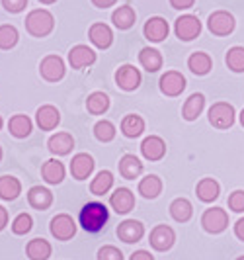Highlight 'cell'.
Here are the masks:
<instances>
[{"label": "cell", "instance_id": "obj_49", "mask_svg": "<svg viewBox=\"0 0 244 260\" xmlns=\"http://www.w3.org/2000/svg\"><path fill=\"white\" fill-rule=\"evenodd\" d=\"M39 2H43V4H53V2H57V0H39Z\"/></svg>", "mask_w": 244, "mask_h": 260}, {"label": "cell", "instance_id": "obj_7", "mask_svg": "<svg viewBox=\"0 0 244 260\" xmlns=\"http://www.w3.org/2000/svg\"><path fill=\"white\" fill-rule=\"evenodd\" d=\"M199 31H201V22L192 14H186V16L176 20V36L184 41L195 39L199 36Z\"/></svg>", "mask_w": 244, "mask_h": 260}, {"label": "cell", "instance_id": "obj_46", "mask_svg": "<svg viewBox=\"0 0 244 260\" xmlns=\"http://www.w3.org/2000/svg\"><path fill=\"white\" fill-rule=\"evenodd\" d=\"M234 235H236L240 241H244V217L242 219H238L236 225H234Z\"/></svg>", "mask_w": 244, "mask_h": 260}, {"label": "cell", "instance_id": "obj_16", "mask_svg": "<svg viewBox=\"0 0 244 260\" xmlns=\"http://www.w3.org/2000/svg\"><path fill=\"white\" fill-rule=\"evenodd\" d=\"M96 61V53L88 45H77L68 53V63L73 69H84Z\"/></svg>", "mask_w": 244, "mask_h": 260}, {"label": "cell", "instance_id": "obj_33", "mask_svg": "<svg viewBox=\"0 0 244 260\" xmlns=\"http://www.w3.org/2000/svg\"><path fill=\"white\" fill-rule=\"evenodd\" d=\"M139 61L141 65L149 71V73H156L160 67H162V57L156 49H151V47H145L141 53H139Z\"/></svg>", "mask_w": 244, "mask_h": 260}, {"label": "cell", "instance_id": "obj_53", "mask_svg": "<svg viewBox=\"0 0 244 260\" xmlns=\"http://www.w3.org/2000/svg\"><path fill=\"white\" fill-rule=\"evenodd\" d=\"M236 260H244V256H238V258H236Z\"/></svg>", "mask_w": 244, "mask_h": 260}, {"label": "cell", "instance_id": "obj_30", "mask_svg": "<svg viewBox=\"0 0 244 260\" xmlns=\"http://www.w3.org/2000/svg\"><path fill=\"white\" fill-rule=\"evenodd\" d=\"M160 192H162V182H160V178L154 176V174L145 176L141 182H139V194H141L143 198L153 200V198H156Z\"/></svg>", "mask_w": 244, "mask_h": 260}, {"label": "cell", "instance_id": "obj_14", "mask_svg": "<svg viewBox=\"0 0 244 260\" xmlns=\"http://www.w3.org/2000/svg\"><path fill=\"white\" fill-rule=\"evenodd\" d=\"M186 88V78L182 77L176 71H168L166 75H162L160 78V90L166 96H178Z\"/></svg>", "mask_w": 244, "mask_h": 260}, {"label": "cell", "instance_id": "obj_23", "mask_svg": "<svg viewBox=\"0 0 244 260\" xmlns=\"http://www.w3.org/2000/svg\"><path fill=\"white\" fill-rule=\"evenodd\" d=\"M88 36H90L92 43L96 47H100V49H108L112 45V41H114V34L106 24H94L90 27V31H88Z\"/></svg>", "mask_w": 244, "mask_h": 260}, {"label": "cell", "instance_id": "obj_26", "mask_svg": "<svg viewBox=\"0 0 244 260\" xmlns=\"http://www.w3.org/2000/svg\"><path fill=\"white\" fill-rule=\"evenodd\" d=\"M29 260H47L51 256V245L45 239H31L26 247Z\"/></svg>", "mask_w": 244, "mask_h": 260}, {"label": "cell", "instance_id": "obj_44", "mask_svg": "<svg viewBox=\"0 0 244 260\" xmlns=\"http://www.w3.org/2000/svg\"><path fill=\"white\" fill-rule=\"evenodd\" d=\"M193 2H195V0H170V4H172L174 8H178V10H186V8H192Z\"/></svg>", "mask_w": 244, "mask_h": 260}, {"label": "cell", "instance_id": "obj_50", "mask_svg": "<svg viewBox=\"0 0 244 260\" xmlns=\"http://www.w3.org/2000/svg\"><path fill=\"white\" fill-rule=\"evenodd\" d=\"M240 123H242V127H244V110L240 112Z\"/></svg>", "mask_w": 244, "mask_h": 260}, {"label": "cell", "instance_id": "obj_25", "mask_svg": "<svg viewBox=\"0 0 244 260\" xmlns=\"http://www.w3.org/2000/svg\"><path fill=\"white\" fill-rule=\"evenodd\" d=\"M119 172H121L123 178L135 180V178L143 172V162L135 155L121 156V160H119Z\"/></svg>", "mask_w": 244, "mask_h": 260}, {"label": "cell", "instance_id": "obj_21", "mask_svg": "<svg viewBox=\"0 0 244 260\" xmlns=\"http://www.w3.org/2000/svg\"><path fill=\"white\" fill-rule=\"evenodd\" d=\"M145 38L149 41H162L168 36V22L162 18H151L147 24H145Z\"/></svg>", "mask_w": 244, "mask_h": 260}, {"label": "cell", "instance_id": "obj_47", "mask_svg": "<svg viewBox=\"0 0 244 260\" xmlns=\"http://www.w3.org/2000/svg\"><path fill=\"white\" fill-rule=\"evenodd\" d=\"M6 225H8V211H6V208L0 206V231H2Z\"/></svg>", "mask_w": 244, "mask_h": 260}, {"label": "cell", "instance_id": "obj_42", "mask_svg": "<svg viewBox=\"0 0 244 260\" xmlns=\"http://www.w3.org/2000/svg\"><path fill=\"white\" fill-rule=\"evenodd\" d=\"M229 208L236 213H242L244 211V190H236L229 196Z\"/></svg>", "mask_w": 244, "mask_h": 260}, {"label": "cell", "instance_id": "obj_27", "mask_svg": "<svg viewBox=\"0 0 244 260\" xmlns=\"http://www.w3.org/2000/svg\"><path fill=\"white\" fill-rule=\"evenodd\" d=\"M195 192H197V198L201 200V202H215L219 198V192H221V188H219V184L213 180V178H203V180H199L197 182V188H195Z\"/></svg>", "mask_w": 244, "mask_h": 260}, {"label": "cell", "instance_id": "obj_4", "mask_svg": "<svg viewBox=\"0 0 244 260\" xmlns=\"http://www.w3.org/2000/svg\"><path fill=\"white\" fill-rule=\"evenodd\" d=\"M51 235L57 241H68L77 235V223L71 215L66 213H59L51 219Z\"/></svg>", "mask_w": 244, "mask_h": 260}, {"label": "cell", "instance_id": "obj_45", "mask_svg": "<svg viewBox=\"0 0 244 260\" xmlns=\"http://www.w3.org/2000/svg\"><path fill=\"white\" fill-rule=\"evenodd\" d=\"M131 260H154V256L147 250H137L131 254Z\"/></svg>", "mask_w": 244, "mask_h": 260}, {"label": "cell", "instance_id": "obj_18", "mask_svg": "<svg viewBox=\"0 0 244 260\" xmlns=\"http://www.w3.org/2000/svg\"><path fill=\"white\" fill-rule=\"evenodd\" d=\"M41 176L47 184H61L64 178V167L61 160L57 158H49L43 162L41 167Z\"/></svg>", "mask_w": 244, "mask_h": 260}, {"label": "cell", "instance_id": "obj_34", "mask_svg": "<svg viewBox=\"0 0 244 260\" xmlns=\"http://www.w3.org/2000/svg\"><path fill=\"white\" fill-rule=\"evenodd\" d=\"M211 57L207 55V53H193L192 57H190V61H188V67H190V71L195 73V75H207L209 71H211Z\"/></svg>", "mask_w": 244, "mask_h": 260}, {"label": "cell", "instance_id": "obj_38", "mask_svg": "<svg viewBox=\"0 0 244 260\" xmlns=\"http://www.w3.org/2000/svg\"><path fill=\"white\" fill-rule=\"evenodd\" d=\"M18 29L14 26H8V24H4V26H0V49H12L14 45L18 43Z\"/></svg>", "mask_w": 244, "mask_h": 260}, {"label": "cell", "instance_id": "obj_6", "mask_svg": "<svg viewBox=\"0 0 244 260\" xmlns=\"http://www.w3.org/2000/svg\"><path fill=\"white\" fill-rule=\"evenodd\" d=\"M39 73L47 82H57L64 77V61L59 55H47L39 65Z\"/></svg>", "mask_w": 244, "mask_h": 260}, {"label": "cell", "instance_id": "obj_31", "mask_svg": "<svg viewBox=\"0 0 244 260\" xmlns=\"http://www.w3.org/2000/svg\"><path fill=\"white\" fill-rule=\"evenodd\" d=\"M114 186V176L110 170H102L96 174V178L90 184V192L94 196H103L110 192V188Z\"/></svg>", "mask_w": 244, "mask_h": 260}, {"label": "cell", "instance_id": "obj_19", "mask_svg": "<svg viewBox=\"0 0 244 260\" xmlns=\"http://www.w3.org/2000/svg\"><path fill=\"white\" fill-rule=\"evenodd\" d=\"M47 147H49L53 155H68L71 149L75 147V139H73L71 133H55L49 137Z\"/></svg>", "mask_w": 244, "mask_h": 260}, {"label": "cell", "instance_id": "obj_35", "mask_svg": "<svg viewBox=\"0 0 244 260\" xmlns=\"http://www.w3.org/2000/svg\"><path fill=\"white\" fill-rule=\"evenodd\" d=\"M112 20L119 29H129L135 24V10L131 6H119L112 16Z\"/></svg>", "mask_w": 244, "mask_h": 260}, {"label": "cell", "instance_id": "obj_5", "mask_svg": "<svg viewBox=\"0 0 244 260\" xmlns=\"http://www.w3.org/2000/svg\"><path fill=\"white\" fill-rule=\"evenodd\" d=\"M201 225H203V229H205L207 233H221V231H225L227 225H229V215H227L225 209L211 208L203 213Z\"/></svg>", "mask_w": 244, "mask_h": 260}, {"label": "cell", "instance_id": "obj_32", "mask_svg": "<svg viewBox=\"0 0 244 260\" xmlns=\"http://www.w3.org/2000/svg\"><path fill=\"white\" fill-rule=\"evenodd\" d=\"M121 131L125 137H139L143 131H145V121L141 116H135V114H129L123 117L121 121Z\"/></svg>", "mask_w": 244, "mask_h": 260}, {"label": "cell", "instance_id": "obj_17", "mask_svg": "<svg viewBox=\"0 0 244 260\" xmlns=\"http://www.w3.org/2000/svg\"><path fill=\"white\" fill-rule=\"evenodd\" d=\"M141 153L147 160H160L166 153V143L160 137L151 135L141 143Z\"/></svg>", "mask_w": 244, "mask_h": 260}, {"label": "cell", "instance_id": "obj_20", "mask_svg": "<svg viewBox=\"0 0 244 260\" xmlns=\"http://www.w3.org/2000/svg\"><path fill=\"white\" fill-rule=\"evenodd\" d=\"M27 202H29L31 208L41 211V209H47L53 204V194L47 188H43V186H33L27 192Z\"/></svg>", "mask_w": 244, "mask_h": 260}, {"label": "cell", "instance_id": "obj_2", "mask_svg": "<svg viewBox=\"0 0 244 260\" xmlns=\"http://www.w3.org/2000/svg\"><path fill=\"white\" fill-rule=\"evenodd\" d=\"M55 27V18L49 10H31L26 18V29L33 38H45Z\"/></svg>", "mask_w": 244, "mask_h": 260}, {"label": "cell", "instance_id": "obj_51", "mask_svg": "<svg viewBox=\"0 0 244 260\" xmlns=\"http://www.w3.org/2000/svg\"><path fill=\"white\" fill-rule=\"evenodd\" d=\"M0 160H2V147H0Z\"/></svg>", "mask_w": 244, "mask_h": 260}, {"label": "cell", "instance_id": "obj_11", "mask_svg": "<svg viewBox=\"0 0 244 260\" xmlns=\"http://www.w3.org/2000/svg\"><path fill=\"white\" fill-rule=\"evenodd\" d=\"M36 121H38L39 129L51 131L59 125V121H61V114H59V110H57L55 106L45 104L38 110V114H36Z\"/></svg>", "mask_w": 244, "mask_h": 260}, {"label": "cell", "instance_id": "obj_52", "mask_svg": "<svg viewBox=\"0 0 244 260\" xmlns=\"http://www.w3.org/2000/svg\"><path fill=\"white\" fill-rule=\"evenodd\" d=\"M0 129H2V117H0Z\"/></svg>", "mask_w": 244, "mask_h": 260}, {"label": "cell", "instance_id": "obj_29", "mask_svg": "<svg viewBox=\"0 0 244 260\" xmlns=\"http://www.w3.org/2000/svg\"><path fill=\"white\" fill-rule=\"evenodd\" d=\"M192 213H193L192 204H190L186 198H178V200H174V202H172V206H170V215H172L178 223L190 221Z\"/></svg>", "mask_w": 244, "mask_h": 260}, {"label": "cell", "instance_id": "obj_22", "mask_svg": "<svg viewBox=\"0 0 244 260\" xmlns=\"http://www.w3.org/2000/svg\"><path fill=\"white\" fill-rule=\"evenodd\" d=\"M31 129H33V123L24 114H16L8 121V131L12 133L14 137H18V139H26L27 135L31 133Z\"/></svg>", "mask_w": 244, "mask_h": 260}, {"label": "cell", "instance_id": "obj_13", "mask_svg": "<svg viewBox=\"0 0 244 260\" xmlns=\"http://www.w3.org/2000/svg\"><path fill=\"white\" fill-rule=\"evenodd\" d=\"M143 235H145V227L141 221H135V219H127V221L119 223V227H117V237L129 245L141 241Z\"/></svg>", "mask_w": 244, "mask_h": 260}, {"label": "cell", "instance_id": "obj_37", "mask_svg": "<svg viewBox=\"0 0 244 260\" xmlns=\"http://www.w3.org/2000/svg\"><path fill=\"white\" fill-rule=\"evenodd\" d=\"M94 135H96L98 141L110 143V141L116 137V125H114L112 121H108V119H102V121H98V123L94 125Z\"/></svg>", "mask_w": 244, "mask_h": 260}, {"label": "cell", "instance_id": "obj_43", "mask_svg": "<svg viewBox=\"0 0 244 260\" xmlns=\"http://www.w3.org/2000/svg\"><path fill=\"white\" fill-rule=\"evenodd\" d=\"M2 6H4L8 12L18 14L27 6V0H2Z\"/></svg>", "mask_w": 244, "mask_h": 260}, {"label": "cell", "instance_id": "obj_12", "mask_svg": "<svg viewBox=\"0 0 244 260\" xmlns=\"http://www.w3.org/2000/svg\"><path fill=\"white\" fill-rule=\"evenodd\" d=\"M94 170V158L86 153H78L73 156L71 160V174L77 178V180H86Z\"/></svg>", "mask_w": 244, "mask_h": 260}, {"label": "cell", "instance_id": "obj_24", "mask_svg": "<svg viewBox=\"0 0 244 260\" xmlns=\"http://www.w3.org/2000/svg\"><path fill=\"white\" fill-rule=\"evenodd\" d=\"M20 194H22V184L16 176H10V174L0 176V198L2 200L12 202Z\"/></svg>", "mask_w": 244, "mask_h": 260}, {"label": "cell", "instance_id": "obj_36", "mask_svg": "<svg viewBox=\"0 0 244 260\" xmlns=\"http://www.w3.org/2000/svg\"><path fill=\"white\" fill-rule=\"evenodd\" d=\"M86 108H88L90 114L100 116V114H103L110 108V98L103 92H94V94L88 96V100H86Z\"/></svg>", "mask_w": 244, "mask_h": 260}, {"label": "cell", "instance_id": "obj_39", "mask_svg": "<svg viewBox=\"0 0 244 260\" xmlns=\"http://www.w3.org/2000/svg\"><path fill=\"white\" fill-rule=\"evenodd\" d=\"M227 65L234 73H244V47H232L227 53Z\"/></svg>", "mask_w": 244, "mask_h": 260}, {"label": "cell", "instance_id": "obj_48", "mask_svg": "<svg viewBox=\"0 0 244 260\" xmlns=\"http://www.w3.org/2000/svg\"><path fill=\"white\" fill-rule=\"evenodd\" d=\"M98 8H110V6H114L117 0H92Z\"/></svg>", "mask_w": 244, "mask_h": 260}, {"label": "cell", "instance_id": "obj_1", "mask_svg": "<svg viewBox=\"0 0 244 260\" xmlns=\"http://www.w3.org/2000/svg\"><path fill=\"white\" fill-rule=\"evenodd\" d=\"M108 217H110L108 208H106L103 204H100V202H90V204L82 206L80 215H78L82 229L88 231V233H98V231H102L103 225L108 223Z\"/></svg>", "mask_w": 244, "mask_h": 260}, {"label": "cell", "instance_id": "obj_15", "mask_svg": "<svg viewBox=\"0 0 244 260\" xmlns=\"http://www.w3.org/2000/svg\"><path fill=\"white\" fill-rule=\"evenodd\" d=\"M110 204H112V208L116 209L117 213L123 215V213H129L131 209L135 208V196L127 188H117L116 192L112 194V198H110Z\"/></svg>", "mask_w": 244, "mask_h": 260}, {"label": "cell", "instance_id": "obj_40", "mask_svg": "<svg viewBox=\"0 0 244 260\" xmlns=\"http://www.w3.org/2000/svg\"><path fill=\"white\" fill-rule=\"evenodd\" d=\"M31 227H33V219H31V215H29V213H20V215L12 221L14 235L29 233V231H31Z\"/></svg>", "mask_w": 244, "mask_h": 260}, {"label": "cell", "instance_id": "obj_41", "mask_svg": "<svg viewBox=\"0 0 244 260\" xmlns=\"http://www.w3.org/2000/svg\"><path fill=\"white\" fill-rule=\"evenodd\" d=\"M98 260H123V254L121 250L112 245H106L98 250Z\"/></svg>", "mask_w": 244, "mask_h": 260}, {"label": "cell", "instance_id": "obj_28", "mask_svg": "<svg viewBox=\"0 0 244 260\" xmlns=\"http://www.w3.org/2000/svg\"><path fill=\"white\" fill-rule=\"evenodd\" d=\"M203 106H205V96L203 94H192L186 104H184V110H182V116L186 117L188 121H193L195 117L203 112Z\"/></svg>", "mask_w": 244, "mask_h": 260}, {"label": "cell", "instance_id": "obj_9", "mask_svg": "<svg viewBox=\"0 0 244 260\" xmlns=\"http://www.w3.org/2000/svg\"><path fill=\"white\" fill-rule=\"evenodd\" d=\"M174 241H176V235L168 225H156L151 231V237H149V243L153 245V248L160 250V252L168 250L174 245Z\"/></svg>", "mask_w": 244, "mask_h": 260}, {"label": "cell", "instance_id": "obj_10", "mask_svg": "<svg viewBox=\"0 0 244 260\" xmlns=\"http://www.w3.org/2000/svg\"><path fill=\"white\" fill-rule=\"evenodd\" d=\"M116 82L119 88L123 90H135L141 84V73L133 65H123L117 69L116 73Z\"/></svg>", "mask_w": 244, "mask_h": 260}, {"label": "cell", "instance_id": "obj_3", "mask_svg": "<svg viewBox=\"0 0 244 260\" xmlns=\"http://www.w3.org/2000/svg\"><path fill=\"white\" fill-rule=\"evenodd\" d=\"M209 121L217 129H229L234 123V108L227 102H217L209 110Z\"/></svg>", "mask_w": 244, "mask_h": 260}, {"label": "cell", "instance_id": "obj_8", "mask_svg": "<svg viewBox=\"0 0 244 260\" xmlns=\"http://www.w3.org/2000/svg\"><path fill=\"white\" fill-rule=\"evenodd\" d=\"M207 26L211 29V34H215V36H229L234 29V18H232V14L219 10L209 16Z\"/></svg>", "mask_w": 244, "mask_h": 260}]
</instances>
